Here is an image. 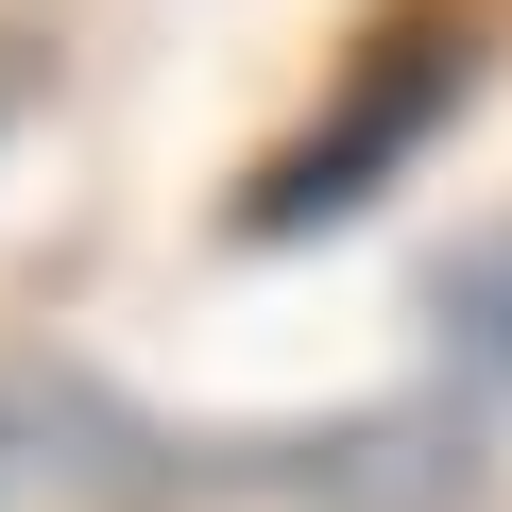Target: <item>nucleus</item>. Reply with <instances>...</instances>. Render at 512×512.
<instances>
[{
	"label": "nucleus",
	"instance_id": "obj_1",
	"mask_svg": "<svg viewBox=\"0 0 512 512\" xmlns=\"http://www.w3.org/2000/svg\"><path fill=\"white\" fill-rule=\"evenodd\" d=\"M461 86H478V18H393V35L325 86V120H308L291 154H256V171L222 188V239H325V222H359V205L461 120Z\"/></svg>",
	"mask_w": 512,
	"mask_h": 512
},
{
	"label": "nucleus",
	"instance_id": "obj_2",
	"mask_svg": "<svg viewBox=\"0 0 512 512\" xmlns=\"http://www.w3.org/2000/svg\"><path fill=\"white\" fill-rule=\"evenodd\" d=\"M427 325H444V376H461V427H495L512 393V222H478L444 274H427Z\"/></svg>",
	"mask_w": 512,
	"mask_h": 512
},
{
	"label": "nucleus",
	"instance_id": "obj_3",
	"mask_svg": "<svg viewBox=\"0 0 512 512\" xmlns=\"http://www.w3.org/2000/svg\"><path fill=\"white\" fill-rule=\"evenodd\" d=\"M18 86H35V52H0V120H18Z\"/></svg>",
	"mask_w": 512,
	"mask_h": 512
},
{
	"label": "nucleus",
	"instance_id": "obj_4",
	"mask_svg": "<svg viewBox=\"0 0 512 512\" xmlns=\"http://www.w3.org/2000/svg\"><path fill=\"white\" fill-rule=\"evenodd\" d=\"M0 461H18V410H0Z\"/></svg>",
	"mask_w": 512,
	"mask_h": 512
}]
</instances>
